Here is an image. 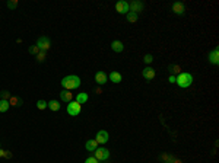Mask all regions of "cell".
Returning a JSON list of instances; mask_svg holds the SVG:
<instances>
[{"mask_svg":"<svg viewBox=\"0 0 219 163\" xmlns=\"http://www.w3.org/2000/svg\"><path fill=\"white\" fill-rule=\"evenodd\" d=\"M0 157L10 159V157H12V153H10V151H7V150H2V149H0Z\"/></svg>","mask_w":219,"mask_h":163,"instance_id":"obj_27","label":"cell"},{"mask_svg":"<svg viewBox=\"0 0 219 163\" xmlns=\"http://www.w3.org/2000/svg\"><path fill=\"white\" fill-rule=\"evenodd\" d=\"M142 76H143V79H146V80H152V79H155L157 73H155V70H153L152 67H146L142 70Z\"/></svg>","mask_w":219,"mask_h":163,"instance_id":"obj_12","label":"cell"},{"mask_svg":"<svg viewBox=\"0 0 219 163\" xmlns=\"http://www.w3.org/2000/svg\"><path fill=\"white\" fill-rule=\"evenodd\" d=\"M127 21H129L130 23L137 22V13H134V12H129V13H127Z\"/></svg>","mask_w":219,"mask_h":163,"instance_id":"obj_21","label":"cell"},{"mask_svg":"<svg viewBox=\"0 0 219 163\" xmlns=\"http://www.w3.org/2000/svg\"><path fill=\"white\" fill-rule=\"evenodd\" d=\"M47 108H50L51 109V111H54V112H56V111H58V109H60V105H58V102L57 100H50V102H47Z\"/></svg>","mask_w":219,"mask_h":163,"instance_id":"obj_18","label":"cell"},{"mask_svg":"<svg viewBox=\"0 0 219 163\" xmlns=\"http://www.w3.org/2000/svg\"><path fill=\"white\" fill-rule=\"evenodd\" d=\"M45 57H47V51H40V53L35 55V58H37L38 63H42V61L45 60Z\"/></svg>","mask_w":219,"mask_h":163,"instance_id":"obj_22","label":"cell"},{"mask_svg":"<svg viewBox=\"0 0 219 163\" xmlns=\"http://www.w3.org/2000/svg\"><path fill=\"white\" fill-rule=\"evenodd\" d=\"M81 83H82L81 79H79L77 76H75V74L66 76L62 82H60V85H62V87L64 89V91H73V89H77V87L81 86Z\"/></svg>","mask_w":219,"mask_h":163,"instance_id":"obj_1","label":"cell"},{"mask_svg":"<svg viewBox=\"0 0 219 163\" xmlns=\"http://www.w3.org/2000/svg\"><path fill=\"white\" fill-rule=\"evenodd\" d=\"M207 60H209L210 64L218 66V64H219V50H218V48H213V50L207 54Z\"/></svg>","mask_w":219,"mask_h":163,"instance_id":"obj_9","label":"cell"},{"mask_svg":"<svg viewBox=\"0 0 219 163\" xmlns=\"http://www.w3.org/2000/svg\"><path fill=\"white\" fill-rule=\"evenodd\" d=\"M86 100H88V93H85V92H81V93H77V96H76V102H77V104L83 105Z\"/></svg>","mask_w":219,"mask_h":163,"instance_id":"obj_17","label":"cell"},{"mask_svg":"<svg viewBox=\"0 0 219 163\" xmlns=\"http://www.w3.org/2000/svg\"><path fill=\"white\" fill-rule=\"evenodd\" d=\"M95 92H97L98 95H101V87H97V89H95Z\"/></svg>","mask_w":219,"mask_h":163,"instance_id":"obj_32","label":"cell"},{"mask_svg":"<svg viewBox=\"0 0 219 163\" xmlns=\"http://www.w3.org/2000/svg\"><path fill=\"white\" fill-rule=\"evenodd\" d=\"M28 51H29V54H31V55H37V54H38V53H40V48H38V47H37V45H31V47H29V50H28Z\"/></svg>","mask_w":219,"mask_h":163,"instance_id":"obj_25","label":"cell"},{"mask_svg":"<svg viewBox=\"0 0 219 163\" xmlns=\"http://www.w3.org/2000/svg\"><path fill=\"white\" fill-rule=\"evenodd\" d=\"M108 79H110L112 83H116L117 85V83H120V82L123 80V76H121L118 72H111L110 74H108Z\"/></svg>","mask_w":219,"mask_h":163,"instance_id":"obj_13","label":"cell"},{"mask_svg":"<svg viewBox=\"0 0 219 163\" xmlns=\"http://www.w3.org/2000/svg\"><path fill=\"white\" fill-rule=\"evenodd\" d=\"M7 7H9V9H16V7H18V2H16V0L7 2Z\"/></svg>","mask_w":219,"mask_h":163,"instance_id":"obj_28","label":"cell"},{"mask_svg":"<svg viewBox=\"0 0 219 163\" xmlns=\"http://www.w3.org/2000/svg\"><path fill=\"white\" fill-rule=\"evenodd\" d=\"M116 10L118 12V13H121V15H127V13H129V3L124 2V0L117 2V3H116Z\"/></svg>","mask_w":219,"mask_h":163,"instance_id":"obj_8","label":"cell"},{"mask_svg":"<svg viewBox=\"0 0 219 163\" xmlns=\"http://www.w3.org/2000/svg\"><path fill=\"white\" fill-rule=\"evenodd\" d=\"M168 82H170V83H175V76H172V74H171V76L168 77Z\"/></svg>","mask_w":219,"mask_h":163,"instance_id":"obj_31","label":"cell"},{"mask_svg":"<svg viewBox=\"0 0 219 163\" xmlns=\"http://www.w3.org/2000/svg\"><path fill=\"white\" fill-rule=\"evenodd\" d=\"M111 50L114 51V53H121V51L124 50V45H123L121 41H112L111 42Z\"/></svg>","mask_w":219,"mask_h":163,"instance_id":"obj_15","label":"cell"},{"mask_svg":"<svg viewBox=\"0 0 219 163\" xmlns=\"http://www.w3.org/2000/svg\"><path fill=\"white\" fill-rule=\"evenodd\" d=\"M107 80H108V76H107V73H105V72H101V70H99V72L95 73V82L98 83L99 86L105 85Z\"/></svg>","mask_w":219,"mask_h":163,"instance_id":"obj_11","label":"cell"},{"mask_svg":"<svg viewBox=\"0 0 219 163\" xmlns=\"http://www.w3.org/2000/svg\"><path fill=\"white\" fill-rule=\"evenodd\" d=\"M85 147L88 151H95V150L98 149V143H97V140H88Z\"/></svg>","mask_w":219,"mask_h":163,"instance_id":"obj_16","label":"cell"},{"mask_svg":"<svg viewBox=\"0 0 219 163\" xmlns=\"http://www.w3.org/2000/svg\"><path fill=\"white\" fill-rule=\"evenodd\" d=\"M108 138H110V136H108V133L105 131V130H99V131L97 133V137H95V140H97L98 144H105L108 141Z\"/></svg>","mask_w":219,"mask_h":163,"instance_id":"obj_7","label":"cell"},{"mask_svg":"<svg viewBox=\"0 0 219 163\" xmlns=\"http://www.w3.org/2000/svg\"><path fill=\"white\" fill-rule=\"evenodd\" d=\"M37 47H38L41 51H47L50 47H51V41H50L48 36H40L38 41H37Z\"/></svg>","mask_w":219,"mask_h":163,"instance_id":"obj_5","label":"cell"},{"mask_svg":"<svg viewBox=\"0 0 219 163\" xmlns=\"http://www.w3.org/2000/svg\"><path fill=\"white\" fill-rule=\"evenodd\" d=\"M145 5H143L142 2H139V0H134V2H130L129 3V12H134V13H139V12H142Z\"/></svg>","mask_w":219,"mask_h":163,"instance_id":"obj_6","label":"cell"},{"mask_svg":"<svg viewBox=\"0 0 219 163\" xmlns=\"http://www.w3.org/2000/svg\"><path fill=\"white\" fill-rule=\"evenodd\" d=\"M0 99L9 100V99H10V93H9L7 91H2V92H0Z\"/></svg>","mask_w":219,"mask_h":163,"instance_id":"obj_26","label":"cell"},{"mask_svg":"<svg viewBox=\"0 0 219 163\" xmlns=\"http://www.w3.org/2000/svg\"><path fill=\"white\" fill-rule=\"evenodd\" d=\"M37 108L40 109V111H44L45 108H47V102H45V100H38V102H37Z\"/></svg>","mask_w":219,"mask_h":163,"instance_id":"obj_24","label":"cell"},{"mask_svg":"<svg viewBox=\"0 0 219 163\" xmlns=\"http://www.w3.org/2000/svg\"><path fill=\"white\" fill-rule=\"evenodd\" d=\"M82 111V105L77 104L76 100H72V102H69V105H67V114L70 115V117H76V115H79Z\"/></svg>","mask_w":219,"mask_h":163,"instance_id":"obj_4","label":"cell"},{"mask_svg":"<svg viewBox=\"0 0 219 163\" xmlns=\"http://www.w3.org/2000/svg\"><path fill=\"white\" fill-rule=\"evenodd\" d=\"M94 157L98 160V162H105L110 159V150L105 149V147H98V149L94 151Z\"/></svg>","mask_w":219,"mask_h":163,"instance_id":"obj_3","label":"cell"},{"mask_svg":"<svg viewBox=\"0 0 219 163\" xmlns=\"http://www.w3.org/2000/svg\"><path fill=\"white\" fill-rule=\"evenodd\" d=\"M174 163H181V162H180V160H174Z\"/></svg>","mask_w":219,"mask_h":163,"instance_id":"obj_33","label":"cell"},{"mask_svg":"<svg viewBox=\"0 0 219 163\" xmlns=\"http://www.w3.org/2000/svg\"><path fill=\"white\" fill-rule=\"evenodd\" d=\"M60 99L63 100V102H72L73 100V95L70 93V91H62L60 92Z\"/></svg>","mask_w":219,"mask_h":163,"instance_id":"obj_14","label":"cell"},{"mask_svg":"<svg viewBox=\"0 0 219 163\" xmlns=\"http://www.w3.org/2000/svg\"><path fill=\"white\" fill-rule=\"evenodd\" d=\"M9 100H5V99H0V112H6L9 109Z\"/></svg>","mask_w":219,"mask_h":163,"instance_id":"obj_20","label":"cell"},{"mask_svg":"<svg viewBox=\"0 0 219 163\" xmlns=\"http://www.w3.org/2000/svg\"><path fill=\"white\" fill-rule=\"evenodd\" d=\"M171 9H172V12H174L175 15H180V16L186 13V5L181 3V2H175L174 5L171 6Z\"/></svg>","mask_w":219,"mask_h":163,"instance_id":"obj_10","label":"cell"},{"mask_svg":"<svg viewBox=\"0 0 219 163\" xmlns=\"http://www.w3.org/2000/svg\"><path fill=\"white\" fill-rule=\"evenodd\" d=\"M143 60H145V63H148V64H149V63H152V61H153V55H152V54H146Z\"/></svg>","mask_w":219,"mask_h":163,"instance_id":"obj_29","label":"cell"},{"mask_svg":"<svg viewBox=\"0 0 219 163\" xmlns=\"http://www.w3.org/2000/svg\"><path fill=\"white\" fill-rule=\"evenodd\" d=\"M175 83L178 85L181 89H187V87L192 86L193 83V76L187 72H181L178 76L175 77Z\"/></svg>","mask_w":219,"mask_h":163,"instance_id":"obj_2","label":"cell"},{"mask_svg":"<svg viewBox=\"0 0 219 163\" xmlns=\"http://www.w3.org/2000/svg\"><path fill=\"white\" fill-rule=\"evenodd\" d=\"M168 70H170L171 73H175V74H180V73H181V67H180V66H177V64H171L170 67H168Z\"/></svg>","mask_w":219,"mask_h":163,"instance_id":"obj_23","label":"cell"},{"mask_svg":"<svg viewBox=\"0 0 219 163\" xmlns=\"http://www.w3.org/2000/svg\"><path fill=\"white\" fill-rule=\"evenodd\" d=\"M9 105H12V106H21V105H22V100L19 99V98H16V96H10Z\"/></svg>","mask_w":219,"mask_h":163,"instance_id":"obj_19","label":"cell"},{"mask_svg":"<svg viewBox=\"0 0 219 163\" xmlns=\"http://www.w3.org/2000/svg\"><path fill=\"white\" fill-rule=\"evenodd\" d=\"M85 163H99V162L94 157V156H89V157H88V159L85 160Z\"/></svg>","mask_w":219,"mask_h":163,"instance_id":"obj_30","label":"cell"}]
</instances>
